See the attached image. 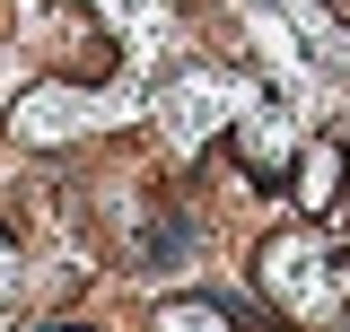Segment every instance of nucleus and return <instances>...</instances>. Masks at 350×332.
Here are the masks:
<instances>
[{
  "label": "nucleus",
  "mask_w": 350,
  "mask_h": 332,
  "mask_svg": "<svg viewBox=\"0 0 350 332\" xmlns=\"http://www.w3.org/2000/svg\"><path fill=\"white\" fill-rule=\"evenodd\" d=\"M262 297L280 315H306V324H333L342 297H333V253L315 236H271L262 245Z\"/></svg>",
  "instance_id": "f257e3e1"
},
{
  "label": "nucleus",
  "mask_w": 350,
  "mask_h": 332,
  "mask_svg": "<svg viewBox=\"0 0 350 332\" xmlns=\"http://www.w3.org/2000/svg\"><path fill=\"white\" fill-rule=\"evenodd\" d=\"M245 105H254V87H245V79H228V70H184V79L158 96V123H167L175 149H193L202 131L245 123Z\"/></svg>",
  "instance_id": "f03ea898"
},
{
  "label": "nucleus",
  "mask_w": 350,
  "mask_h": 332,
  "mask_svg": "<svg viewBox=\"0 0 350 332\" xmlns=\"http://www.w3.org/2000/svg\"><path fill=\"white\" fill-rule=\"evenodd\" d=\"M333 175H342V140H315V158H306V210L333 202Z\"/></svg>",
  "instance_id": "7ed1b4c3"
},
{
  "label": "nucleus",
  "mask_w": 350,
  "mask_h": 332,
  "mask_svg": "<svg viewBox=\"0 0 350 332\" xmlns=\"http://www.w3.org/2000/svg\"><path fill=\"white\" fill-rule=\"evenodd\" d=\"M158 324H175V332H202V324H228V315H219L211 297H175V306L158 315Z\"/></svg>",
  "instance_id": "20e7f679"
},
{
  "label": "nucleus",
  "mask_w": 350,
  "mask_h": 332,
  "mask_svg": "<svg viewBox=\"0 0 350 332\" xmlns=\"http://www.w3.org/2000/svg\"><path fill=\"white\" fill-rule=\"evenodd\" d=\"M9 297H18V245L0 236V315H9Z\"/></svg>",
  "instance_id": "39448f33"
}]
</instances>
